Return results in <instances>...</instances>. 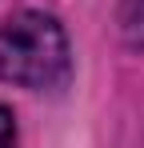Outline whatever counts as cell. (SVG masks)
I'll list each match as a JSON object with an SVG mask.
<instances>
[{
	"label": "cell",
	"instance_id": "cell-1",
	"mask_svg": "<svg viewBox=\"0 0 144 148\" xmlns=\"http://www.w3.org/2000/svg\"><path fill=\"white\" fill-rule=\"evenodd\" d=\"M72 72V48L56 16L16 12L0 20V80L16 88H60Z\"/></svg>",
	"mask_w": 144,
	"mask_h": 148
},
{
	"label": "cell",
	"instance_id": "cell-3",
	"mask_svg": "<svg viewBox=\"0 0 144 148\" xmlns=\"http://www.w3.org/2000/svg\"><path fill=\"white\" fill-rule=\"evenodd\" d=\"M0 148H16V120L4 104H0Z\"/></svg>",
	"mask_w": 144,
	"mask_h": 148
},
{
	"label": "cell",
	"instance_id": "cell-2",
	"mask_svg": "<svg viewBox=\"0 0 144 148\" xmlns=\"http://www.w3.org/2000/svg\"><path fill=\"white\" fill-rule=\"evenodd\" d=\"M120 36L128 48H144V0H120Z\"/></svg>",
	"mask_w": 144,
	"mask_h": 148
}]
</instances>
